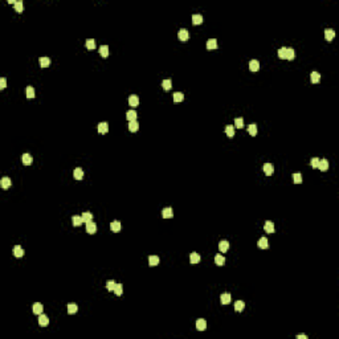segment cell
Masks as SVG:
<instances>
[{"label": "cell", "mask_w": 339, "mask_h": 339, "mask_svg": "<svg viewBox=\"0 0 339 339\" xmlns=\"http://www.w3.org/2000/svg\"><path fill=\"white\" fill-rule=\"evenodd\" d=\"M73 176H74L75 180H81V179L84 178V170L82 168H80V167H77L74 171H73Z\"/></svg>", "instance_id": "7c38bea8"}, {"label": "cell", "mask_w": 339, "mask_h": 339, "mask_svg": "<svg viewBox=\"0 0 339 339\" xmlns=\"http://www.w3.org/2000/svg\"><path fill=\"white\" fill-rule=\"evenodd\" d=\"M318 163H319V159H318V158H313L311 162H310V166H311V167H314V168H317V167H318Z\"/></svg>", "instance_id": "681fc988"}, {"label": "cell", "mask_w": 339, "mask_h": 339, "mask_svg": "<svg viewBox=\"0 0 339 339\" xmlns=\"http://www.w3.org/2000/svg\"><path fill=\"white\" fill-rule=\"evenodd\" d=\"M86 232L89 233V235H94V233L97 232V225H96V223H93V221H89V223H86Z\"/></svg>", "instance_id": "3957f363"}, {"label": "cell", "mask_w": 339, "mask_h": 339, "mask_svg": "<svg viewBox=\"0 0 339 339\" xmlns=\"http://www.w3.org/2000/svg\"><path fill=\"white\" fill-rule=\"evenodd\" d=\"M72 223H73V225H74V226L82 225V223H84L82 216H73V217H72Z\"/></svg>", "instance_id": "cb8c5ba5"}, {"label": "cell", "mask_w": 339, "mask_h": 339, "mask_svg": "<svg viewBox=\"0 0 339 339\" xmlns=\"http://www.w3.org/2000/svg\"><path fill=\"white\" fill-rule=\"evenodd\" d=\"M278 57L282 58V60H286V48L278 49Z\"/></svg>", "instance_id": "c3c4849f"}, {"label": "cell", "mask_w": 339, "mask_h": 339, "mask_svg": "<svg viewBox=\"0 0 339 339\" xmlns=\"http://www.w3.org/2000/svg\"><path fill=\"white\" fill-rule=\"evenodd\" d=\"M199 261H200V256H199L197 253L189 254V262H191V264H197Z\"/></svg>", "instance_id": "836d02e7"}, {"label": "cell", "mask_w": 339, "mask_h": 339, "mask_svg": "<svg viewBox=\"0 0 339 339\" xmlns=\"http://www.w3.org/2000/svg\"><path fill=\"white\" fill-rule=\"evenodd\" d=\"M77 310H78V306L75 305V303H69L68 305V313L69 314H74V313H77Z\"/></svg>", "instance_id": "d590c367"}, {"label": "cell", "mask_w": 339, "mask_h": 339, "mask_svg": "<svg viewBox=\"0 0 339 339\" xmlns=\"http://www.w3.org/2000/svg\"><path fill=\"white\" fill-rule=\"evenodd\" d=\"M99 55L102 56V57H107V56H109V47H107V45L99 47Z\"/></svg>", "instance_id": "1f68e13d"}, {"label": "cell", "mask_w": 339, "mask_h": 339, "mask_svg": "<svg viewBox=\"0 0 339 339\" xmlns=\"http://www.w3.org/2000/svg\"><path fill=\"white\" fill-rule=\"evenodd\" d=\"M249 69L252 70V72H257V70L260 69V62L257 61V60H250V62H249Z\"/></svg>", "instance_id": "ac0fdd59"}, {"label": "cell", "mask_w": 339, "mask_h": 339, "mask_svg": "<svg viewBox=\"0 0 339 339\" xmlns=\"http://www.w3.org/2000/svg\"><path fill=\"white\" fill-rule=\"evenodd\" d=\"M162 86H163V89H164V90H170L172 88L171 80H164V81L162 82Z\"/></svg>", "instance_id": "ab89813d"}, {"label": "cell", "mask_w": 339, "mask_h": 339, "mask_svg": "<svg viewBox=\"0 0 339 339\" xmlns=\"http://www.w3.org/2000/svg\"><path fill=\"white\" fill-rule=\"evenodd\" d=\"M86 48L89 49V51H93V49H96V40H93V38H88L85 42Z\"/></svg>", "instance_id": "4dcf8cb0"}, {"label": "cell", "mask_w": 339, "mask_h": 339, "mask_svg": "<svg viewBox=\"0 0 339 339\" xmlns=\"http://www.w3.org/2000/svg\"><path fill=\"white\" fill-rule=\"evenodd\" d=\"M215 262L217 266H223V265L225 264V257H224L223 254H217V256L215 257Z\"/></svg>", "instance_id": "7402d4cb"}, {"label": "cell", "mask_w": 339, "mask_h": 339, "mask_svg": "<svg viewBox=\"0 0 339 339\" xmlns=\"http://www.w3.org/2000/svg\"><path fill=\"white\" fill-rule=\"evenodd\" d=\"M138 129H139V123H138V121H131V122H129V130H130V131L135 133V131H138Z\"/></svg>", "instance_id": "83f0119b"}, {"label": "cell", "mask_w": 339, "mask_h": 339, "mask_svg": "<svg viewBox=\"0 0 339 339\" xmlns=\"http://www.w3.org/2000/svg\"><path fill=\"white\" fill-rule=\"evenodd\" d=\"M129 105H130L131 107H137L138 105H139V98H138V96L133 94V96L129 97Z\"/></svg>", "instance_id": "5b68a950"}, {"label": "cell", "mask_w": 339, "mask_h": 339, "mask_svg": "<svg viewBox=\"0 0 339 339\" xmlns=\"http://www.w3.org/2000/svg\"><path fill=\"white\" fill-rule=\"evenodd\" d=\"M38 62H40V66H41V68H48L49 64H51V58H48V57H40Z\"/></svg>", "instance_id": "4316f807"}, {"label": "cell", "mask_w": 339, "mask_h": 339, "mask_svg": "<svg viewBox=\"0 0 339 339\" xmlns=\"http://www.w3.org/2000/svg\"><path fill=\"white\" fill-rule=\"evenodd\" d=\"M196 329H197L199 331H204V330L207 329V322L204 321V319H199V321H196Z\"/></svg>", "instance_id": "e0dca14e"}, {"label": "cell", "mask_w": 339, "mask_h": 339, "mask_svg": "<svg viewBox=\"0 0 339 339\" xmlns=\"http://www.w3.org/2000/svg\"><path fill=\"white\" fill-rule=\"evenodd\" d=\"M162 216H163L164 219H171L172 216H174V211H172V208H164L163 211H162Z\"/></svg>", "instance_id": "d6986e66"}, {"label": "cell", "mask_w": 339, "mask_h": 339, "mask_svg": "<svg viewBox=\"0 0 339 339\" xmlns=\"http://www.w3.org/2000/svg\"><path fill=\"white\" fill-rule=\"evenodd\" d=\"M264 229L266 233H273L274 232V224L272 223V221H265Z\"/></svg>", "instance_id": "484cf974"}, {"label": "cell", "mask_w": 339, "mask_h": 339, "mask_svg": "<svg viewBox=\"0 0 339 339\" xmlns=\"http://www.w3.org/2000/svg\"><path fill=\"white\" fill-rule=\"evenodd\" d=\"M11 184H12V182H11V179L9 178H3L1 180H0V185H1V188H4V189H7V188H9L11 187Z\"/></svg>", "instance_id": "2e32d148"}, {"label": "cell", "mask_w": 339, "mask_h": 339, "mask_svg": "<svg viewBox=\"0 0 339 339\" xmlns=\"http://www.w3.org/2000/svg\"><path fill=\"white\" fill-rule=\"evenodd\" d=\"M114 293H115L117 295H122V293H123V286H122V284H117L115 288H114Z\"/></svg>", "instance_id": "f35d334b"}, {"label": "cell", "mask_w": 339, "mask_h": 339, "mask_svg": "<svg viewBox=\"0 0 339 339\" xmlns=\"http://www.w3.org/2000/svg\"><path fill=\"white\" fill-rule=\"evenodd\" d=\"M293 180H294L295 184H301V183H302V175L299 174V172H297V174H293Z\"/></svg>", "instance_id": "7bdbcfd3"}, {"label": "cell", "mask_w": 339, "mask_h": 339, "mask_svg": "<svg viewBox=\"0 0 339 339\" xmlns=\"http://www.w3.org/2000/svg\"><path fill=\"white\" fill-rule=\"evenodd\" d=\"M244 307H245L244 301H236L235 302V310H236V311H243Z\"/></svg>", "instance_id": "e575fe53"}, {"label": "cell", "mask_w": 339, "mask_h": 339, "mask_svg": "<svg viewBox=\"0 0 339 339\" xmlns=\"http://www.w3.org/2000/svg\"><path fill=\"white\" fill-rule=\"evenodd\" d=\"M248 131H249V134L252 135V137H256L257 135V126L256 125H249V126H248Z\"/></svg>", "instance_id": "74e56055"}, {"label": "cell", "mask_w": 339, "mask_h": 339, "mask_svg": "<svg viewBox=\"0 0 339 339\" xmlns=\"http://www.w3.org/2000/svg\"><path fill=\"white\" fill-rule=\"evenodd\" d=\"M310 80H311L313 84H318L319 81H321V74H319L318 72H313L311 74H310Z\"/></svg>", "instance_id": "f546056e"}, {"label": "cell", "mask_w": 339, "mask_h": 339, "mask_svg": "<svg viewBox=\"0 0 339 339\" xmlns=\"http://www.w3.org/2000/svg\"><path fill=\"white\" fill-rule=\"evenodd\" d=\"M42 310H44V306H42L40 302H36V303H33V306H32V311L36 315L42 314Z\"/></svg>", "instance_id": "6da1fadb"}, {"label": "cell", "mask_w": 339, "mask_h": 339, "mask_svg": "<svg viewBox=\"0 0 339 339\" xmlns=\"http://www.w3.org/2000/svg\"><path fill=\"white\" fill-rule=\"evenodd\" d=\"M110 229L113 230V232H115V233L119 232V230H121V223L118 221V220H114L113 223L110 224Z\"/></svg>", "instance_id": "d4e9b609"}, {"label": "cell", "mask_w": 339, "mask_h": 339, "mask_svg": "<svg viewBox=\"0 0 339 339\" xmlns=\"http://www.w3.org/2000/svg\"><path fill=\"white\" fill-rule=\"evenodd\" d=\"M319 170V171H322V172H325V171H327L329 170V162L326 160V159H321L319 160V163H318V167H317Z\"/></svg>", "instance_id": "277c9868"}, {"label": "cell", "mask_w": 339, "mask_h": 339, "mask_svg": "<svg viewBox=\"0 0 339 339\" xmlns=\"http://www.w3.org/2000/svg\"><path fill=\"white\" fill-rule=\"evenodd\" d=\"M32 155H29V154H23L21 155V162H23V164H25V166H29V164H32Z\"/></svg>", "instance_id": "52a82bcc"}, {"label": "cell", "mask_w": 339, "mask_h": 339, "mask_svg": "<svg viewBox=\"0 0 339 339\" xmlns=\"http://www.w3.org/2000/svg\"><path fill=\"white\" fill-rule=\"evenodd\" d=\"M184 99V94L183 93H175L174 94V102H182Z\"/></svg>", "instance_id": "60d3db41"}, {"label": "cell", "mask_w": 339, "mask_h": 339, "mask_svg": "<svg viewBox=\"0 0 339 339\" xmlns=\"http://www.w3.org/2000/svg\"><path fill=\"white\" fill-rule=\"evenodd\" d=\"M219 249H220V252H221V253H225L226 250L229 249V243H228L226 240L220 241V243H219Z\"/></svg>", "instance_id": "9a60e30c"}, {"label": "cell", "mask_w": 339, "mask_h": 339, "mask_svg": "<svg viewBox=\"0 0 339 339\" xmlns=\"http://www.w3.org/2000/svg\"><path fill=\"white\" fill-rule=\"evenodd\" d=\"M257 244H258V248H261V249H268L269 248V241H268L266 237H261Z\"/></svg>", "instance_id": "5bb4252c"}, {"label": "cell", "mask_w": 339, "mask_h": 339, "mask_svg": "<svg viewBox=\"0 0 339 339\" xmlns=\"http://www.w3.org/2000/svg\"><path fill=\"white\" fill-rule=\"evenodd\" d=\"M159 262H160V260H159V257L158 256H150L148 257V264H150V266H156V265H159Z\"/></svg>", "instance_id": "44dd1931"}, {"label": "cell", "mask_w": 339, "mask_h": 339, "mask_svg": "<svg viewBox=\"0 0 339 339\" xmlns=\"http://www.w3.org/2000/svg\"><path fill=\"white\" fill-rule=\"evenodd\" d=\"M115 285H117V284L113 281V280H110V281H107V282H106V289H107L109 291H114V288H115Z\"/></svg>", "instance_id": "f6af8a7d"}, {"label": "cell", "mask_w": 339, "mask_h": 339, "mask_svg": "<svg viewBox=\"0 0 339 339\" xmlns=\"http://www.w3.org/2000/svg\"><path fill=\"white\" fill-rule=\"evenodd\" d=\"M13 256L17 257V258H21V257L24 256V249H23L20 245H16V247L13 248Z\"/></svg>", "instance_id": "30bf717a"}, {"label": "cell", "mask_w": 339, "mask_h": 339, "mask_svg": "<svg viewBox=\"0 0 339 339\" xmlns=\"http://www.w3.org/2000/svg\"><path fill=\"white\" fill-rule=\"evenodd\" d=\"M126 118L129 122H131V121H137V111L135 110H129L126 113Z\"/></svg>", "instance_id": "ffe728a7"}, {"label": "cell", "mask_w": 339, "mask_h": 339, "mask_svg": "<svg viewBox=\"0 0 339 339\" xmlns=\"http://www.w3.org/2000/svg\"><path fill=\"white\" fill-rule=\"evenodd\" d=\"M202 23H203V16L202 15L196 13V15L192 16V24L193 25H199V24H202Z\"/></svg>", "instance_id": "f1b7e54d"}, {"label": "cell", "mask_w": 339, "mask_h": 339, "mask_svg": "<svg viewBox=\"0 0 339 339\" xmlns=\"http://www.w3.org/2000/svg\"><path fill=\"white\" fill-rule=\"evenodd\" d=\"M82 220H84V223H89V221H92L93 220V215L90 212H84L82 213Z\"/></svg>", "instance_id": "8d00e7d4"}, {"label": "cell", "mask_w": 339, "mask_h": 339, "mask_svg": "<svg viewBox=\"0 0 339 339\" xmlns=\"http://www.w3.org/2000/svg\"><path fill=\"white\" fill-rule=\"evenodd\" d=\"M27 97L28 98H34V89L32 86H28L27 88Z\"/></svg>", "instance_id": "7dc6e473"}, {"label": "cell", "mask_w": 339, "mask_h": 339, "mask_svg": "<svg viewBox=\"0 0 339 339\" xmlns=\"http://www.w3.org/2000/svg\"><path fill=\"white\" fill-rule=\"evenodd\" d=\"M217 48V40L216 38H209L208 41H207V49H216Z\"/></svg>", "instance_id": "603a6c76"}, {"label": "cell", "mask_w": 339, "mask_h": 339, "mask_svg": "<svg viewBox=\"0 0 339 339\" xmlns=\"http://www.w3.org/2000/svg\"><path fill=\"white\" fill-rule=\"evenodd\" d=\"M294 58V49L286 48V60H293Z\"/></svg>", "instance_id": "b9f144b4"}, {"label": "cell", "mask_w": 339, "mask_h": 339, "mask_svg": "<svg viewBox=\"0 0 339 339\" xmlns=\"http://www.w3.org/2000/svg\"><path fill=\"white\" fill-rule=\"evenodd\" d=\"M235 127L243 129L244 127V119L243 118H236V119H235Z\"/></svg>", "instance_id": "bcb514c9"}, {"label": "cell", "mask_w": 339, "mask_h": 339, "mask_svg": "<svg viewBox=\"0 0 339 339\" xmlns=\"http://www.w3.org/2000/svg\"><path fill=\"white\" fill-rule=\"evenodd\" d=\"M38 325L42 326V327L48 326L49 325V318L45 314H40V317H38Z\"/></svg>", "instance_id": "9c48e42d"}, {"label": "cell", "mask_w": 339, "mask_h": 339, "mask_svg": "<svg viewBox=\"0 0 339 339\" xmlns=\"http://www.w3.org/2000/svg\"><path fill=\"white\" fill-rule=\"evenodd\" d=\"M5 86H7V80L4 78V77H1V78H0V89H4Z\"/></svg>", "instance_id": "f907efd6"}, {"label": "cell", "mask_w": 339, "mask_h": 339, "mask_svg": "<svg viewBox=\"0 0 339 339\" xmlns=\"http://www.w3.org/2000/svg\"><path fill=\"white\" fill-rule=\"evenodd\" d=\"M15 11H16V12H19V13H21V12L24 11L23 1H16V4H15Z\"/></svg>", "instance_id": "ee69618b"}, {"label": "cell", "mask_w": 339, "mask_h": 339, "mask_svg": "<svg viewBox=\"0 0 339 339\" xmlns=\"http://www.w3.org/2000/svg\"><path fill=\"white\" fill-rule=\"evenodd\" d=\"M297 339H307V335H305V334H301V335H297Z\"/></svg>", "instance_id": "816d5d0a"}, {"label": "cell", "mask_w": 339, "mask_h": 339, "mask_svg": "<svg viewBox=\"0 0 339 339\" xmlns=\"http://www.w3.org/2000/svg\"><path fill=\"white\" fill-rule=\"evenodd\" d=\"M262 170H264L265 175H268V176H270V175H273V171H274L273 164H272V163H265V164H264V167H262Z\"/></svg>", "instance_id": "ba28073f"}, {"label": "cell", "mask_w": 339, "mask_h": 339, "mask_svg": "<svg viewBox=\"0 0 339 339\" xmlns=\"http://www.w3.org/2000/svg\"><path fill=\"white\" fill-rule=\"evenodd\" d=\"M225 134L229 138H233L235 137V127H233L232 125H228V126L225 127Z\"/></svg>", "instance_id": "d6a6232c"}, {"label": "cell", "mask_w": 339, "mask_h": 339, "mask_svg": "<svg viewBox=\"0 0 339 339\" xmlns=\"http://www.w3.org/2000/svg\"><path fill=\"white\" fill-rule=\"evenodd\" d=\"M188 31L187 29H184V28H182L180 31L178 32V38L180 40V41H187L188 40Z\"/></svg>", "instance_id": "7a4b0ae2"}, {"label": "cell", "mask_w": 339, "mask_h": 339, "mask_svg": "<svg viewBox=\"0 0 339 339\" xmlns=\"http://www.w3.org/2000/svg\"><path fill=\"white\" fill-rule=\"evenodd\" d=\"M220 302L223 305H229L230 303V294L229 293H224V294L220 295Z\"/></svg>", "instance_id": "4fadbf2b"}, {"label": "cell", "mask_w": 339, "mask_h": 339, "mask_svg": "<svg viewBox=\"0 0 339 339\" xmlns=\"http://www.w3.org/2000/svg\"><path fill=\"white\" fill-rule=\"evenodd\" d=\"M109 131V123L107 122H101L98 125V133L99 134H106Z\"/></svg>", "instance_id": "8fae6325"}, {"label": "cell", "mask_w": 339, "mask_h": 339, "mask_svg": "<svg viewBox=\"0 0 339 339\" xmlns=\"http://www.w3.org/2000/svg\"><path fill=\"white\" fill-rule=\"evenodd\" d=\"M334 37H335V32H334V29H331V28H327V29L325 31V38L330 42Z\"/></svg>", "instance_id": "8992f818"}]
</instances>
